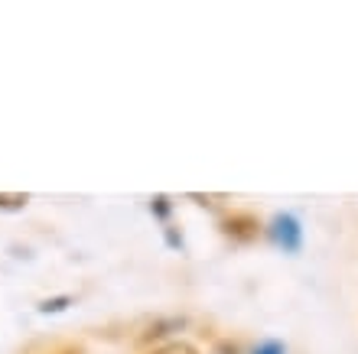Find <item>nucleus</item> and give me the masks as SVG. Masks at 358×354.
I'll return each instance as SVG.
<instances>
[{
    "label": "nucleus",
    "instance_id": "obj_2",
    "mask_svg": "<svg viewBox=\"0 0 358 354\" xmlns=\"http://www.w3.org/2000/svg\"><path fill=\"white\" fill-rule=\"evenodd\" d=\"M150 354H199V351L192 345H186V341H170V345L157 348V351H150Z\"/></svg>",
    "mask_w": 358,
    "mask_h": 354
},
{
    "label": "nucleus",
    "instance_id": "obj_1",
    "mask_svg": "<svg viewBox=\"0 0 358 354\" xmlns=\"http://www.w3.org/2000/svg\"><path fill=\"white\" fill-rule=\"evenodd\" d=\"M273 237H277L287 251H293V247L300 244V228H296L293 218H277V221H273Z\"/></svg>",
    "mask_w": 358,
    "mask_h": 354
},
{
    "label": "nucleus",
    "instance_id": "obj_3",
    "mask_svg": "<svg viewBox=\"0 0 358 354\" xmlns=\"http://www.w3.org/2000/svg\"><path fill=\"white\" fill-rule=\"evenodd\" d=\"M255 354H287V351H283V348H280V345H277V341H264V345L257 348V351H255Z\"/></svg>",
    "mask_w": 358,
    "mask_h": 354
}]
</instances>
